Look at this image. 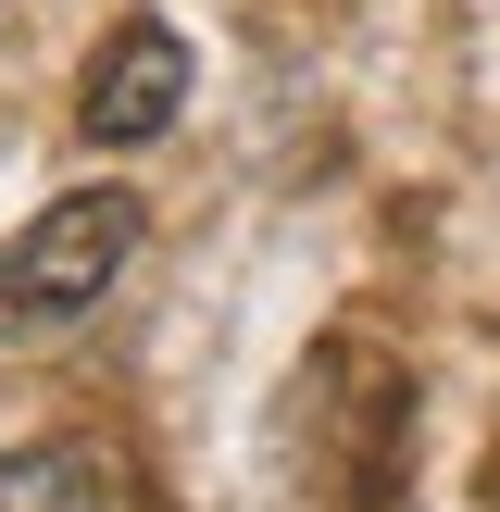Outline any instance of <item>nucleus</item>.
I'll list each match as a JSON object with an SVG mask.
<instances>
[{
    "label": "nucleus",
    "mask_w": 500,
    "mask_h": 512,
    "mask_svg": "<svg viewBox=\"0 0 500 512\" xmlns=\"http://www.w3.org/2000/svg\"><path fill=\"white\" fill-rule=\"evenodd\" d=\"M0 512H138V475L100 438H25L0 450Z\"/></svg>",
    "instance_id": "7ed1b4c3"
},
{
    "label": "nucleus",
    "mask_w": 500,
    "mask_h": 512,
    "mask_svg": "<svg viewBox=\"0 0 500 512\" xmlns=\"http://www.w3.org/2000/svg\"><path fill=\"white\" fill-rule=\"evenodd\" d=\"M175 113H188V38H175L163 13H125L113 38L88 50V75H75V138L88 150H138V138H163Z\"/></svg>",
    "instance_id": "f03ea898"
},
{
    "label": "nucleus",
    "mask_w": 500,
    "mask_h": 512,
    "mask_svg": "<svg viewBox=\"0 0 500 512\" xmlns=\"http://www.w3.org/2000/svg\"><path fill=\"white\" fill-rule=\"evenodd\" d=\"M138 250V188H75L25 238H0V338H63L100 313V288Z\"/></svg>",
    "instance_id": "f257e3e1"
}]
</instances>
